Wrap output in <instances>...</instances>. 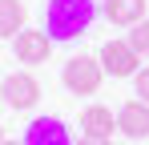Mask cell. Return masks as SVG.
<instances>
[{"label":"cell","mask_w":149,"mask_h":145,"mask_svg":"<svg viewBox=\"0 0 149 145\" xmlns=\"http://www.w3.org/2000/svg\"><path fill=\"white\" fill-rule=\"evenodd\" d=\"M24 145H77L73 137H69V125L61 117H36V121H28V129H24V137H20Z\"/></svg>","instance_id":"8992f818"},{"label":"cell","mask_w":149,"mask_h":145,"mask_svg":"<svg viewBox=\"0 0 149 145\" xmlns=\"http://www.w3.org/2000/svg\"><path fill=\"white\" fill-rule=\"evenodd\" d=\"M0 101H4V85H0Z\"/></svg>","instance_id":"2e32d148"},{"label":"cell","mask_w":149,"mask_h":145,"mask_svg":"<svg viewBox=\"0 0 149 145\" xmlns=\"http://www.w3.org/2000/svg\"><path fill=\"white\" fill-rule=\"evenodd\" d=\"M52 40L49 32H40V28H24L20 36H12V52H16V61L20 65H45L52 56Z\"/></svg>","instance_id":"5b68a950"},{"label":"cell","mask_w":149,"mask_h":145,"mask_svg":"<svg viewBox=\"0 0 149 145\" xmlns=\"http://www.w3.org/2000/svg\"><path fill=\"white\" fill-rule=\"evenodd\" d=\"M117 129L133 141H145L149 137V105L145 101H125L117 109Z\"/></svg>","instance_id":"52a82bcc"},{"label":"cell","mask_w":149,"mask_h":145,"mask_svg":"<svg viewBox=\"0 0 149 145\" xmlns=\"http://www.w3.org/2000/svg\"><path fill=\"white\" fill-rule=\"evenodd\" d=\"M0 145H24V141H12V137H4V141H0Z\"/></svg>","instance_id":"5bb4252c"},{"label":"cell","mask_w":149,"mask_h":145,"mask_svg":"<svg viewBox=\"0 0 149 145\" xmlns=\"http://www.w3.org/2000/svg\"><path fill=\"white\" fill-rule=\"evenodd\" d=\"M117 133V113L109 109V105H89L85 113H81V137H101V141H109Z\"/></svg>","instance_id":"ba28073f"},{"label":"cell","mask_w":149,"mask_h":145,"mask_svg":"<svg viewBox=\"0 0 149 145\" xmlns=\"http://www.w3.org/2000/svg\"><path fill=\"white\" fill-rule=\"evenodd\" d=\"M61 81H65V89L77 97H89L101 89V81H105V69H101L97 56H69V65L61 72Z\"/></svg>","instance_id":"7a4b0ae2"},{"label":"cell","mask_w":149,"mask_h":145,"mask_svg":"<svg viewBox=\"0 0 149 145\" xmlns=\"http://www.w3.org/2000/svg\"><path fill=\"white\" fill-rule=\"evenodd\" d=\"M105 20L133 28V24L145 20V0H105Z\"/></svg>","instance_id":"9c48e42d"},{"label":"cell","mask_w":149,"mask_h":145,"mask_svg":"<svg viewBox=\"0 0 149 145\" xmlns=\"http://www.w3.org/2000/svg\"><path fill=\"white\" fill-rule=\"evenodd\" d=\"M105 77H137L141 72V52L129 45V40H105L97 52Z\"/></svg>","instance_id":"3957f363"},{"label":"cell","mask_w":149,"mask_h":145,"mask_svg":"<svg viewBox=\"0 0 149 145\" xmlns=\"http://www.w3.org/2000/svg\"><path fill=\"white\" fill-rule=\"evenodd\" d=\"M93 20H97L93 0H49V8H45V32L52 40H77L89 32Z\"/></svg>","instance_id":"6da1fadb"},{"label":"cell","mask_w":149,"mask_h":145,"mask_svg":"<svg viewBox=\"0 0 149 145\" xmlns=\"http://www.w3.org/2000/svg\"><path fill=\"white\" fill-rule=\"evenodd\" d=\"M0 85H4L8 109H20V113H24V109H32V105L40 101V81H36L32 72H24V69H20V72H8Z\"/></svg>","instance_id":"277c9868"},{"label":"cell","mask_w":149,"mask_h":145,"mask_svg":"<svg viewBox=\"0 0 149 145\" xmlns=\"http://www.w3.org/2000/svg\"><path fill=\"white\" fill-rule=\"evenodd\" d=\"M0 141H4V125H0Z\"/></svg>","instance_id":"9a60e30c"},{"label":"cell","mask_w":149,"mask_h":145,"mask_svg":"<svg viewBox=\"0 0 149 145\" xmlns=\"http://www.w3.org/2000/svg\"><path fill=\"white\" fill-rule=\"evenodd\" d=\"M133 89H137V101H145V105H149V69L137 72V85H133Z\"/></svg>","instance_id":"7c38bea8"},{"label":"cell","mask_w":149,"mask_h":145,"mask_svg":"<svg viewBox=\"0 0 149 145\" xmlns=\"http://www.w3.org/2000/svg\"><path fill=\"white\" fill-rule=\"evenodd\" d=\"M77 145H109V141H101V137H81Z\"/></svg>","instance_id":"4fadbf2b"},{"label":"cell","mask_w":149,"mask_h":145,"mask_svg":"<svg viewBox=\"0 0 149 145\" xmlns=\"http://www.w3.org/2000/svg\"><path fill=\"white\" fill-rule=\"evenodd\" d=\"M125 40H129V45L137 48V52H141V56H149V16L141 24H133V28H129V36H125Z\"/></svg>","instance_id":"8fae6325"},{"label":"cell","mask_w":149,"mask_h":145,"mask_svg":"<svg viewBox=\"0 0 149 145\" xmlns=\"http://www.w3.org/2000/svg\"><path fill=\"white\" fill-rule=\"evenodd\" d=\"M24 32V4L20 0H0V36H20Z\"/></svg>","instance_id":"30bf717a"}]
</instances>
